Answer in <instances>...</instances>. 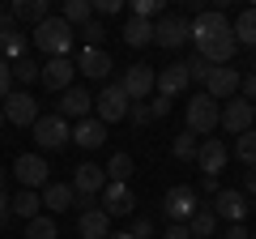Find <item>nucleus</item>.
Here are the masks:
<instances>
[{
    "instance_id": "43",
    "label": "nucleus",
    "mask_w": 256,
    "mask_h": 239,
    "mask_svg": "<svg viewBox=\"0 0 256 239\" xmlns=\"http://www.w3.org/2000/svg\"><path fill=\"white\" fill-rule=\"evenodd\" d=\"M9 222H13V196H9V192H0V230L9 226Z\"/></svg>"
},
{
    "instance_id": "2",
    "label": "nucleus",
    "mask_w": 256,
    "mask_h": 239,
    "mask_svg": "<svg viewBox=\"0 0 256 239\" xmlns=\"http://www.w3.org/2000/svg\"><path fill=\"white\" fill-rule=\"evenodd\" d=\"M30 38H34V47H38V52H47V56L56 60V56H68V52H73L77 30L68 26L64 18H56V13H52V18H47L43 26H34V34H30Z\"/></svg>"
},
{
    "instance_id": "54",
    "label": "nucleus",
    "mask_w": 256,
    "mask_h": 239,
    "mask_svg": "<svg viewBox=\"0 0 256 239\" xmlns=\"http://www.w3.org/2000/svg\"><path fill=\"white\" fill-rule=\"evenodd\" d=\"M252 239H256V230H252Z\"/></svg>"
},
{
    "instance_id": "29",
    "label": "nucleus",
    "mask_w": 256,
    "mask_h": 239,
    "mask_svg": "<svg viewBox=\"0 0 256 239\" xmlns=\"http://www.w3.org/2000/svg\"><path fill=\"white\" fill-rule=\"evenodd\" d=\"M60 18L68 22L73 30H82L86 22H94V4H90V0H68V4L60 9Z\"/></svg>"
},
{
    "instance_id": "11",
    "label": "nucleus",
    "mask_w": 256,
    "mask_h": 239,
    "mask_svg": "<svg viewBox=\"0 0 256 239\" xmlns=\"http://www.w3.org/2000/svg\"><path fill=\"white\" fill-rule=\"evenodd\" d=\"M154 86H158V68H150V64H132L120 77V90L128 94V102H146L154 94Z\"/></svg>"
},
{
    "instance_id": "10",
    "label": "nucleus",
    "mask_w": 256,
    "mask_h": 239,
    "mask_svg": "<svg viewBox=\"0 0 256 239\" xmlns=\"http://www.w3.org/2000/svg\"><path fill=\"white\" fill-rule=\"evenodd\" d=\"M239 86H244V73H239V68L214 64L210 82H205V94H210L214 102H230V98H239Z\"/></svg>"
},
{
    "instance_id": "26",
    "label": "nucleus",
    "mask_w": 256,
    "mask_h": 239,
    "mask_svg": "<svg viewBox=\"0 0 256 239\" xmlns=\"http://www.w3.org/2000/svg\"><path fill=\"white\" fill-rule=\"evenodd\" d=\"M120 38H124L128 47H150V43H154V22L128 18V22H124V30H120Z\"/></svg>"
},
{
    "instance_id": "14",
    "label": "nucleus",
    "mask_w": 256,
    "mask_h": 239,
    "mask_svg": "<svg viewBox=\"0 0 256 239\" xmlns=\"http://www.w3.org/2000/svg\"><path fill=\"white\" fill-rule=\"evenodd\" d=\"M73 73H77L73 56H56V60L43 64V77H38V82H43L52 94H64V90H73Z\"/></svg>"
},
{
    "instance_id": "52",
    "label": "nucleus",
    "mask_w": 256,
    "mask_h": 239,
    "mask_svg": "<svg viewBox=\"0 0 256 239\" xmlns=\"http://www.w3.org/2000/svg\"><path fill=\"white\" fill-rule=\"evenodd\" d=\"M0 124H4V111H0Z\"/></svg>"
},
{
    "instance_id": "31",
    "label": "nucleus",
    "mask_w": 256,
    "mask_h": 239,
    "mask_svg": "<svg viewBox=\"0 0 256 239\" xmlns=\"http://www.w3.org/2000/svg\"><path fill=\"white\" fill-rule=\"evenodd\" d=\"M171 154L180 158V162H196V154H201V141H196V132H188V128H184L180 137L171 141Z\"/></svg>"
},
{
    "instance_id": "1",
    "label": "nucleus",
    "mask_w": 256,
    "mask_h": 239,
    "mask_svg": "<svg viewBox=\"0 0 256 239\" xmlns=\"http://www.w3.org/2000/svg\"><path fill=\"white\" fill-rule=\"evenodd\" d=\"M188 38L196 43V56L201 60H210V64H230L239 52L235 43V30H230L226 13L210 9V13H196V18L188 22Z\"/></svg>"
},
{
    "instance_id": "50",
    "label": "nucleus",
    "mask_w": 256,
    "mask_h": 239,
    "mask_svg": "<svg viewBox=\"0 0 256 239\" xmlns=\"http://www.w3.org/2000/svg\"><path fill=\"white\" fill-rule=\"evenodd\" d=\"M107 239H132V230H111Z\"/></svg>"
},
{
    "instance_id": "30",
    "label": "nucleus",
    "mask_w": 256,
    "mask_h": 239,
    "mask_svg": "<svg viewBox=\"0 0 256 239\" xmlns=\"http://www.w3.org/2000/svg\"><path fill=\"white\" fill-rule=\"evenodd\" d=\"M38 210H43V196H38V192H26V188H22V192L13 196V218L34 222V218H38Z\"/></svg>"
},
{
    "instance_id": "37",
    "label": "nucleus",
    "mask_w": 256,
    "mask_h": 239,
    "mask_svg": "<svg viewBox=\"0 0 256 239\" xmlns=\"http://www.w3.org/2000/svg\"><path fill=\"white\" fill-rule=\"evenodd\" d=\"M162 13V0H132V13L128 18H141V22H154Z\"/></svg>"
},
{
    "instance_id": "27",
    "label": "nucleus",
    "mask_w": 256,
    "mask_h": 239,
    "mask_svg": "<svg viewBox=\"0 0 256 239\" xmlns=\"http://www.w3.org/2000/svg\"><path fill=\"white\" fill-rule=\"evenodd\" d=\"M230 30H235V43L239 47H252V52H256V9H244Z\"/></svg>"
},
{
    "instance_id": "49",
    "label": "nucleus",
    "mask_w": 256,
    "mask_h": 239,
    "mask_svg": "<svg viewBox=\"0 0 256 239\" xmlns=\"http://www.w3.org/2000/svg\"><path fill=\"white\" fill-rule=\"evenodd\" d=\"M226 239H252V230H248L244 222H239V226H230V230H226Z\"/></svg>"
},
{
    "instance_id": "8",
    "label": "nucleus",
    "mask_w": 256,
    "mask_h": 239,
    "mask_svg": "<svg viewBox=\"0 0 256 239\" xmlns=\"http://www.w3.org/2000/svg\"><path fill=\"white\" fill-rule=\"evenodd\" d=\"M30 132H34L38 150H64L73 141V128H68V120H64L60 111H56V116H38V124Z\"/></svg>"
},
{
    "instance_id": "18",
    "label": "nucleus",
    "mask_w": 256,
    "mask_h": 239,
    "mask_svg": "<svg viewBox=\"0 0 256 239\" xmlns=\"http://www.w3.org/2000/svg\"><path fill=\"white\" fill-rule=\"evenodd\" d=\"M226 162H230L226 141H222V137H205V141H201V154H196V166H201L205 175H214V180H218V175L226 171Z\"/></svg>"
},
{
    "instance_id": "33",
    "label": "nucleus",
    "mask_w": 256,
    "mask_h": 239,
    "mask_svg": "<svg viewBox=\"0 0 256 239\" xmlns=\"http://www.w3.org/2000/svg\"><path fill=\"white\" fill-rule=\"evenodd\" d=\"M38 77H43V64H34V60H18V64H13V86H22V90H26V86H34Z\"/></svg>"
},
{
    "instance_id": "32",
    "label": "nucleus",
    "mask_w": 256,
    "mask_h": 239,
    "mask_svg": "<svg viewBox=\"0 0 256 239\" xmlns=\"http://www.w3.org/2000/svg\"><path fill=\"white\" fill-rule=\"evenodd\" d=\"M102 171H107V184H128V175H132V154H124V150L111 154V162L102 166Z\"/></svg>"
},
{
    "instance_id": "36",
    "label": "nucleus",
    "mask_w": 256,
    "mask_h": 239,
    "mask_svg": "<svg viewBox=\"0 0 256 239\" xmlns=\"http://www.w3.org/2000/svg\"><path fill=\"white\" fill-rule=\"evenodd\" d=\"M77 38H86V47H102V38H107V30H102V22H86L82 30H77Z\"/></svg>"
},
{
    "instance_id": "21",
    "label": "nucleus",
    "mask_w": 256,
    "mask_h": 239,
    "mask_svg": "<svg viewBox=\"0 0 256 239\" xmlns=\"http://www.w3.org/2000/svg\"><path fill=\"white\" fill-rule=\"evenodd\" d=\"M90 111H94V94L86 90V86H73V90H64L60 94V116L64 120H90Z\"/></svg>"
},
{
    "instance_id": "23",
    "label": "nucleus",
    "mask_w": 256,
    "mask_h": 239,
    "mask_svg": "<svg viewBox=\"0 0 256 239\" xmlns=\"http://www.w3.org/2000/svg\"><path fill=\"white\" fill-rule=\"evenodd\" d=\"M73 146H82V150H98V146H107V124H102L98 116L82 120V124L73 128Z\"/></svg>"
},
{
    "instance_id": "7",
    "label": "nucleus",
    "mask_w": 256,
    "mask_h": 239,
    "mask_svg": "<svg viewBox=\"0 0 256 239\" xmlns=\"http://www.w3.org/2000/svg\"><path fill=\"white\" fill-rule=\"evenodd\" d=\"M102 188H107V171L94 162H82L73 171V192H77V205H86V210H94V196H102Z\"/></svg>"
},
{
    "instance_id": "17",
    "label": "nucleus",
    "mask_w": 256,
    "mask_h": 239,
    "mask_svg": "<svg viewBox=\"0 0 256 239\" xmlns=\"http://www.w3.org/2000/svg\"><path fill=\"white\" fill-rule=\"evenodd\" d=\"M188 86H192L188 64H184V60H175V64H166L162 73H158L154 94H162V98H180V94H188Z\"/></svg>"
},
{
    "instance_id": "40",
    "label": "nucleus",
    "mask_w": 256,
    "mask_h": 239,
    "mask_svg": "<svg viewBox=\"0 0 256 239\" xmlns=\"http://www.w3.org/2000/svg\"><path fill=\"white\" fill-rule=\"evenodd\" d=\"M9 94H13V64L0 56V102L9 98Z\"/></svg>"
},
{
    "instance_id": "22",
    "label": "nucleus",
    "mask_w": 256,
    "mask_h": 239,
    "mask_svg": "<svg viewBox=\"0 0 256 239\" xmlns=\"http://www.w3.org/2000/svg\"><path fill=\"white\" fill-rule=\"evenodd\" d=\"M9 18L18 22V26H43V22L52 18V4H47V0H13Z\"/></svg>"
},
{
    "instance_id": "25",
    "label": "nucleus",
    "mask_w": 256,
    "mask_h": 239,
    "mask_svg": "<svg viewBox=\"0 0 256 239\" xmlns=\"http://www.w3.org/2000/svg\"><path fill=\"white\" fill-rule=\"evenodd\" d=\"M38 196H43V210H52V214H64V210H73V205H77L73 184H47Z\"/></svg>"
},
{
    "instance_id": "35",
    "label": "nucleus",
    "mask_w": 256,
    "mask_h": 239,
    "mask_svg": "<svg viewBox=\"0 0 256 239\" xmlns=\"http://www.w3.org/2000/svg\"><path fill=\"white\" fill-rule=\"evenodd\" d=\"M235 158H239L244 166H256V128L244 132V137L235 141Z\"/></svg>"
},
{
    "instance_id": "28",
    "label": "nucleus",
    "mask_w": 256,
    "mask_h": 239,
    "mask_svg": "<svg viewBox=\"0 0 256 239\" xmlns=\"http://www.w3.org/2000/svg\"><path fill=\"white\" fill-rule=\"evenodd\" d=\"M188 230H192V239H214V230H218V214H214L210 205H201V210L192 214Z\"/></svg>"
},
{
    "instance_id": "4",
    "label": "nucleus",
    "mask_w": 256,
    "mask_h": 239,
    "mask_svg": "<svg viewBox=\"0 0 256 239\" xmlns=\"http://www.w3.org/2000/svg\"><path fill=\"white\" fill-rule=\"evenodd\" d=\"M184 120H188V132H196V137H210L214 128L222 124V107L210 98V94H196V98L188 102V111H184Z\"/></svg>"
},
{
    "instance_id": "45",
    "label": "nucleus",
    "mask_w": 256,
    "mask_h": 239,
    "mask_svg": "<svg viewBox=\"0 0 256 239\" xmlns=\"http://www.w3.org/2000/svg\"><path fill=\"white\" fill-rule=\"evenodd\" d=\"M239 98H248V102L256 107V73H248V77H244V86H239Z\"/></svg>"
},
{
    "instance_id": "20",
    "label": "nucleus",
    "mask_w": 256,
    "mask_h": 239,
    "mask_svg": "<svg viewBox=\"0 0 256 239\" xmlns=\"http://www.w3.org/2000/svg\"><path fill=\"white\" fill-rule=\"evenodd\" d=\"M0 56L9 60V64H18V60H26V34L18 30V22L4 13L0 18Z\"/></svg>"
},
{
    "instance_id": "5",
    "label": "nucleus",
    "mask_w": 256,
    "mask_h": 239,
    "mask_svg": "<svg viewBox=\"0 0 256 239\" xmlns=\"http://www.w3.org/2000/svg\"><path fill=\"white\" fill-rule=\"evenodd\" d=\"M13 175H18V184L26 188V192H43V188L52 184V166H47L43 154H22L18 162H13Z\"/></svg>"
},
{
    "instance_id": "6",
    "label": "nucleus",
    "mask_w": 256,
    "mask_h": 239,
    "mask_svg": "<svg viewBox=\"0 0 256 239\" xmlns=\"http://www.w3.org/2000/svg\"><path fill=\"white\" fill-rule=\"evenodd\" d=\"M0 111H4V120L18 124V128H34L38 116H43V111H38V98H34L30 90H13L9 98L0 102Z\"/></svg>"
},
{
    "instance_id": "46",
    "label": "nucleus",
    "mask_w": 256,
    "mask_h": 239,
    "mask_svg": "<svg viewBox=\"0 0 256 239\" xmlns=\"http://www.w3.org/2000/svg\"><path fill=\"white\" fill-rule=\"evenodd\" d=\"M218 192H222V184L214 180V175H205L201 180V196H218Z\"/></svg>"
},
{
    "instance_id": "48",
    "label": "nucleus",
    "mask_w": 256,
    "mask_h": 239,
    "mask_svg": "<svg viewBox=\"0 0 256 239\" xmlns=\"http://www.w3.org/2000/svg\"><path fill=\"white\" fill-rule=\"evenodd\" d=\"M162 239H192V230H188V226H166Z\"/></svg>"
},
{
    "instance_id": "3",
    "label": "nucleus",
    "mask_w": 256,
    "mask_h": 239,
    "mask_svg": "<svg viewBox=\"0 0 256 239\" xmlns=\"http://www.w3.org/2000/svg\"><path fill=\"white\" fill-rule=\"evenodd\" d=\"M196 210H201V196H196V188L175 184V188H166V192H162V218H166V226H188Z\"/></svg>"
},
{
    "instance_id": "13",
    "label": "nucleus",
    "mask_w": 256,
    "mask_h": 239,
    "mask_svg": "<svg viewBox=\"0 0 256 239\" xmlns=\"http://www.w3.org/2000/svg\"><path fill=\"white\" fill-rule=\"evenodd\" d=\"M154 43L166 47V52H180V47L188 43V18H180V13L158 18V22H154Z\"/></svg>"
},
{
    "instance_id": "9",
    "label": "nucleus",
    "mask_w": 256,
    "mask_h": 239,
    "mask_svg": "<svg viewBox=\"0 0 256 239\" xmlns=\"http://www.w3.org/2000/svg\"><path fill=\"white\" fill-rule=\"evenodd\" d=\"M128 94L120 90V82H111V86H102L98 90V98H94V111H98V120L102 124H120V120H128Z\"/></svg>"
},
{
    "instance_id": "44",
    "label": "nucleus",
    "mask_w": 256,
    "mask_h": 239,
    "mask_svg": "<svg viewBox=\"0 0 256 239\" xmlns=\"http://www.w3.org/2000/svg\"><path fill=\"white\" fill-rule=\"evenodd\" d=\"M150 111H154V120H166V116H171V98H162V94H154V102H150Z\"/></svg>"
},
{
    "instance_id": "16",
    "label": "nucleus",
    "mask_w": 256,
    "mask_h": 239,
    "mask_svg": "<svg viewBox=\"0 0 256 239\" xmlns=\"http://www.w3.org/2000/svg\"><path fill=\"white\" fill-rule=\"evenodd\" d=\"M210 210L218 214V222H230V226H239V222H244V214L252 210V205H248V196L239 192V188H222V192L214 196Z\"/></svg>"
},
{
    "instance_id": "47",
    "label": "nucleus",
    "mask_w": 256,
    "mask_h": 239,
    "mask_svg": "<svg viewBox=\"0 0 256 239\" xmlns=\"http://www.w3.org/2000/svg\"><path fill=\"white\" fill-rule=\"evenodd\" d=\"M244 196H252V201H256V166L244 175Z\"/></svg>"
},
{
    "instance_id": "12",
    "label": "nucleus",
    "mask_w": 256,
    "mask_h": 239,
    "mask_svg": "<svg viewBox=\"0 0 256 239\" xmlns=\"http://www.w3.org/2000/svg\"><path fill=\"white\" fill-rule=\"evenodd\" d=\"M222 128L230 132V137H244V132L256 128V107L248 98H230L226 107H222Z\"/></svg>"
},
{
    "instance_id": "24",
    "label": "nucleus",
    "mask_w": 256,
    "mask_h": 239,
    "mask_svg": "<svg viewBox=\"0 0 256 239\" xmlns=\"http://www.w3.org/2000/svg\"><path fill=\"white\" fill-rule=\"evenodd\" d=\"M77 235H82V239H107L111 235V218L102 210H82V218H77Z\"/></svg>"
},
{
    "instance_id": "42",
    "label": "nucleus",
    "mask_w": 256,
    "mask_h": 239,
    "mask_svg": "<svg viewBox=\"0 0 256 239\" xmlns=\"http://www.w3.org/2000/svg\"><path fill=\"white\" fill-rule=\"evenodd\" d=\"M132 239H154V218H132Z\"/></svg>"
},
{
    "instance_id": "39",
    "label": "nucleus",
    "mask_w": 256,
    "mask_h": 239,
    "mask_svg": "<svg viewBox=\"0 0 256 239\" xmlns=\"http://www.w3.org/2000/svg\"><path fill=\"white\" fill-rule=\"evenodd\" d=\"M128 120H132L137 128H146V124H154V111H150V102H132V107H128Z\"/></svg>"
},
{
    "instance_id": "51",
    "label": "nucleus",
    "mask_w": 256,
    "mask_h": 239,
    "mask_svg": "<svg viewBox=\"0 0 256 239\" xmlns=\"http://www.w3.org/2000/svg\"><path fill=\"white\" fill-rule=\"evenodd\" d=\"M0 192H4V166H0Z\"/></svg>"
},
{
    "instance_id": "19",
    "label": "nucleus",
    "mask_w": 256,
    "mask_h": 239,
    "mask_svg": "<svg viewBox=\"0 0 256 239\" xmlns=\"http://www.w3.org/2000/svg\"><path fill=\"white\" fill-rule=\"evenodd\" d=\"M111 56L102 52V47H82V52H77V73L82 77H90V82H107L111 77Z\"/></svg>"
},
{
    "instance_id": "55",
    "label": "nucleus",
    "mask_w": 256,
    "mask_h": 239,
    "mask_svg": "<svg viewBox=\"0 0 256 239\" xmlns=\"http://www.w3.org/2000/svg\"><path fill=\"white\" fill-rule=\"evenodd\" d=\"M0 18H4V13H0Z\"/></svg>"
},
{
    "instance_id": "38",
    "label": "nucleus",
    "mask_w": 256,
    "mask_h": 239,
    "mask_svg": "<svg viewBox=\"0 0 256 239\" xmlns=\"http://www.w3.org/2000/svg\"><path fill=\"white\" fill-rule=\"evenodd\" d=\"M184 64H188V73H192V82H210V73H214V64L210 60H201V56H192V60H184Z\"/></svg>"
},
{
    "instance_id": "53",
    "label": "nucleus",
    "mask_w": 256,
    "mask_h": 239,
    "mask_svg": "<svg viewBox=\"0 0 256 239\" xmlns=\"http://www.w3.org/2000/svg\"><path fill=\"white\" fill-rule=\"evenodd\" d=\"M252 73H256V60H252Z\"/></svg>"
},
{
    "instance_id": "34",
    "label": "nucleus",
    "mask_w": 256,
    "mask_h": 239,
    "mask_svg": "<svg viewBox=\"0 0 256 239\" xmlns=\"http://www.w3.org/2000/svg\"><path fill=\"white\" fill-rule=\"evenodd\" d=\"M26 239H60V226H56V218L38 214L34 222H26Z\"/></svg>"
},
{
    "instance_id": "41",
    "label": "nucleus",
    "mask_w": 256,
    "mask_h": 239,
    "mask_svg": "<svg viewBox=\"0 0 256 239\" xmlns=\"http://www.w3.org/2000/svg\"><path fill=\"white\" fill-rule=\"evenodd\" d=\"M90 4H94V18H111L124 9V0H90Z\"/></svg>"
},
{
    "instance_id": "15",
    "label": "nucleus",
    "mask_w": 256,
    "mask_h": 239,
    "mask_svg": "<svg viewBox=\"0 0 256 239\" xmlns=\"http://www.w3.org/2000/svg\"><path fill=\"white\" fill-rule=\"evenodd\" d=\"M98 201H102V214H107V218H132V214H137V196H132L128 184H107Z\"/></svg>"
}]
</instances>
